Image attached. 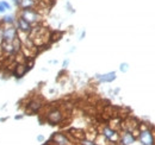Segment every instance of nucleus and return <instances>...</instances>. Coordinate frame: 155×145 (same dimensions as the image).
Listing matches in <instances>:
<instances>
[{"mask_svg": "<svg viewBox=\"0 0 155 145\" xmlns=\"http://www.w3.org/2000/svg\"><path fill=\"white\" fill-rule=\"evenodd\" d=\"M18 17H21L23 19H25L32 26L38 25V24H41V21L43 20V16L41 14V12L37 11L36 8H19Z\"/></svg>", "mask_w": 155, "mask_h": 145, "instance_id": "f257e3e1", "label": "nucleus"}, {"mask_svg": "<svg viewBox=\"0 0 155 145\" xmlns=\"http://www.w3.org/2000/svg\"><path fill=\"white\" fill-rule=\"evenodd\" d=\"M140 145H155V134L149 126H141L137 133Z\"/></svg>", "mask_w": 155, "mask_h": 145, "instance_id": "f03ea898", "label": "nucleus"}, {"mask_svg": "<svg viewBox=\"0 0 155 145\" xmlns=\"http://www.w3.org/2000/svg\"><path fill=\"white\" fill-rule=\"evenodd\" d=\"M45 119H47V121H48L50 125H58V124L63 121L64 114H63V112L60 108H56V107H55V108H51L47 114H45Z\"/></svg>", "mask_w": 155, "mask_h": 145, "instance_id": "7ed1b4c3", "label": "nucleus"}, {"mask_svg": "<svg viewBox=\"0 0 155 145\" xmlns=\"http://www.w3.org/2000/svg\"><path fill=\"white\" fill-rule=\"evenodd\" d=\"M100 134L109 142V143H118L119 140V133L111 126H103L100 130Z\"/></svg>", "mask_w": 155, "mask_h": 145, "instance_id": "20e7f679", "label": "nucleus"}, {"mask_svg": "<svg viewBox=\"0 0 155 145\" xmlns=\"http://www.w3.org/2000/svg\"><path fill=\"white\" fill-rule=\"evenodd\" d=\"M50 144L51 145H73L71 138L62 132H56L51 136L50 138Z\"/></svg>", "mask_w": 155, "mask_h": 145, "instance_id": "39448f33", "label": "nucleus"}, {"mask_svg": "<svg viewBox=\"0 0 155 145\" xmlns=\"http://www.w3.org/2000/svg\"><path fill=\"white\" fill-rule=\"evenodd\" d=\"M136 136L128 130H124L120 134H119V145H135L136 144Z\"/></svg>", "mask_w": 155, "mask_h": 145, "instance_id": "423d86ee", "label": "nucleus"}, {"mask_svg": "<svg viewBox=\"0 0 155 145\" xmlns=\"http://www.w3.org/2000/svg\"><path fill=\"white\" fill-rule=\"evenodd\" d=\"M15 26L18 30V32H20V34H26V35H29L32 31V27H34L30 23H28L25 19H23L21 17H17L16 23H15Z\"/></svg>", "mask_w": 155, "mask_h": 145, "instance_id": "0eeeda50", "label": "nucleus"}, {"mask_svg": "<svg viewBox=\"0 0 155 145\" xmlns=\"http://www.w3.org/2000/svg\"><path fill=\"white\" fill-rule=\"evenodd\" d=\"M117 79L116 72H105V74H96L94 75V80L98 83H111Z\"/></svg>", "mask_w": 155, "mask_h": 145, "instance_id": "6e6552de", "label": "nucleus"}, {"mask_svg": "<svg viewBox=\"0 0 155 145\" xmlns=\"http://www.w3.org/2000/svg\"><path fill=\"white\" fill-rule=\"evenodd\" d=\"M42 107H43V102H42L41 100H38V99L31 100V101L29 102V105H28V108H29V111H30L31 113H37Z\"/></svg>", "mask_w": 155, "mask_h": 145, "instance_id": "1a4fd4ad", "label": "nucleus"}, {"mask_svg": "<svg viewBox=\"0 0 155 145\" xmlns=\"http://www.w3.org/2000/svg\"><path fill=\"white\" fill-rule=\"evenodd\" d=\"M29 69L30 68L28 67V64H25V63H18L16 66L15 70H13V74L16 75V77H23L25 75V72H28Z\"/></svg>", "mask_w": 155, "mask_h": 145, "instance_id": "9d476101", "label": "nucleus"}, {"mask_svg": "<svg viewBox=\"0 0 155 145\" xmlns=\"http://www.w3.org/2000/svg\"><path fill=\"white\" fill-rule=\"evenodd\" d=\"M16 19H17V17H15V16H12V14H6V13H5V14L2 16V18L0 19V24L4 25V26L15 25Z\"/></svg>", "mask_w": 155, "mask_h": 145, "instance_id": "9b49d317", "label": "nucleus"}, {"mask_svg": "<svg viewBox=\"0 0 155 145\" xmlns=\"http://www.w3.org/2000/svg\"><path fill=\"white\" fill-rule=\"evenodd\" d=\"M39 0H20L19 8H36Z\"/></svg>", "mask_w": 155, "mask_h": 145, "instance_id": "f8f14e48", "label": "nucleus"}, {"mask_svg": "<svg viewBox=\"0 0 155 145\" xmlns=\"http://www.w3.org/2000/svg\"><path fill=\"white\" fill-rule=\"evenodd\" d=\"M129 63H127V62H123V63H120L119 64V70L122 72H129Z\"/></svg>", "mask_w": 155, "mask_h": 145, "instance_id": "ddd939ff", "label": "nucleus"}, {"mask_svg": "<svg viewBox=\"0 0 155 145\" xmlns=\"http://www.w3.org/2000/svg\"><path fill=\"white\" fill-rule=\"evenodd\" d=\"M0 4L6 8V11H11V10H12V5H11L8 1H6V0H0Z\"/></svg>", "mask_w": 155, "mask_h": 145, "instance_id": "4468645a", "label": "nucleus"}, {"mask_svg": "<svg viewBox=\"0 0 155 145\" xmlns=\"http://www.w3.org/2000/svg\"><path fill=\"white\" fill-rule=\"evenodd\" d=\"M80 144L81 145H98L96 142H93V140H91V139H81V142H80Z\"/></svg>", "mask_w": 155, "mask_h": 145, "instance_id": "2eb2a0df", "label": "nucleus"}, {"mask_svg": "<svg viewBox=\"0 0 155 145\" xmlns=\"http://www.w3.org/2000/svg\"><path fill=\"white\" fill-rule=\"evenodd\" d=\"M68 64H69V60L67 58V60H64V61H63V63H62V67L66 69V68L68 67Z\"/></svg>", "mask_w": 155, "mask_h": 145, "instance_id": "dca6fc26", "label": "nucleus"}, {"mask_svg": "<svg viewBox=\"0 0 155 145\" xmlns=\"http://www.w3.org/2000/svg\"><path fill=\"white\" fill-rule=\"evenodd\" d=\"M12 4L17 7V8H19V5H20V0H12Z\"/></svg>", "mask_w": 155, "mask_h": 145, "instance_id": "f3484780", "label": "nucleus"}, {"mask_svg": "<svg viewBox=\"0 0 155 145\" xmlns=\"http://www.w3.org/2000/svg\"><path fill=\"white\" fill-rule=\"evenodd\" d=\"M37 140H38L39 143H43L44 142V136L43 134H38L37 136Z\"/></svg>", "mask_w": 155, "mask_h": 145, "instance_id": "a211bd4d", "label": "nucleus"}, {"mask_svg": "<svg viewBox=\"0 0 155 145\" xmlns=\"http://www.w3.org/2000/svg\"><path fill=\"white\" fill-rule=\"evenodd\" d=\"M6 12H7V11H6V8H5V7H4V6L0 4V13H1V14H5Z\"/></svg>", "mask_w": 155, "mask_h": 145, "instance_id": "6ab92c4d", "label": "nucleus"}, {"mask_svg": "<svg viewBox=\"0 0 155 145\" xmlns=\"http://www.w3.org/2000/svg\"><path fill=\"white\" fill-rule=\"evenodd\" d=\"M85 36H86V31L84 30V31L81 32V35H80V37H79V39H80V40H82V39L85 38Z\"/></svg>", "mask_w": 155, "mask_h": 145, "instance_id": "aec40b11", "label": "nucleus"}, {"mask_svg": "<svg viewBox=\"0 0 155 145\" xmlns=\"http://www.w3.org/2000/svg\"><path fill=\"white\" fill-rule=\"evenodd\" d=\"M67 7H68V11H69V12H74V8L71 6V4H69V2H67Z\"/></svg>", "mask_w": 155, "mask_h": 145, "instance_id": "412c9836", "label": "nucleus"}]
</instances>
